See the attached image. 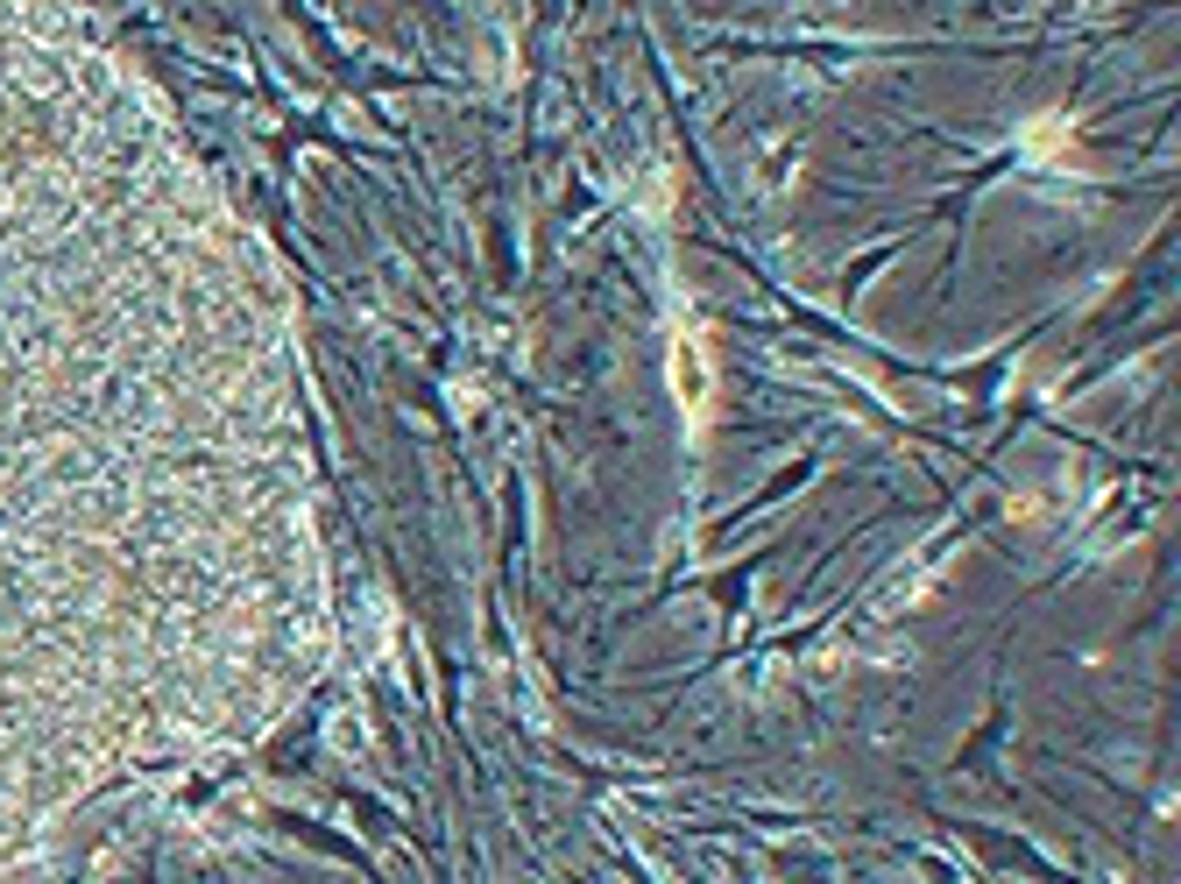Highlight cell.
Here are the masks:
<instances>
[{
	"instance_id": "obj_1",
	"label": "cell",
	"mask_w": 1181,
	"mask_h": 884,
	"mask_svg": "<svg viewBox=\"0 0 1181 884\" xmlns=\"http://www.w3.org/2000/svg\"><path fill=\"white\" fill-rule=\"evenodd\" d=\"M326 659L298 312L149 71L0 0V884Z\"/></svg>"
},
{
	"instance_id": "obj_2",
	"label": "cell",
	"mask_w": 1181,
	"mask_h": 884,
	"mask_svg": "<svg viewBox=\"0 0 1181 884\" xmlns=\"http://www.w3.org/2000/svg\"><path fill=\"white\" fill-rule=\"evenodd\" d=\"M680 382H687V403L701 418V375H693V340H680Z\"/></svg>"
}]
</instances>
